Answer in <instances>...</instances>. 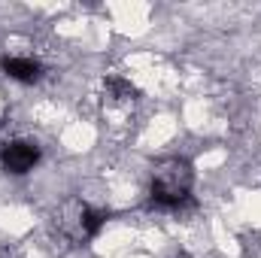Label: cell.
Here are the masks:
<instances>
[{"instance_id":"obj_4","label":"cell","mask_w":261,"mask_h":258,"mask_svg":"<svg viewBox=\"0 0 261 258\" xmlns=\"http://www.w3.org/2000/svg\"><path fill=\"white\" fill-rule=\"evenodd\" d=\"M134 97H137V88L130 85L128 79H122V76H110V79H107L103 100H107L110 107H128Z\"/></svg>"},{"instance_id":"obj_1","label":"cell","mask_w":261,"mask_h":258,"mask_svg":"<svg viewBox=\"0 0 261 258\" xmlns=\"http://www.w3.org/2000/svg\"><path fill=\"white\" fill-rule=\"evenodd\" d=\"M195 186V170L186 158H164L155 170H152V203L158 207H182L192 197Z\"/></svg>"},{"instance_id":"obj_5","label":"cell","mask_w":261,"mask_h":258,"mask_svg":"<svg viewBox=\"0 0 261 258\" xmlns=\"http://www.w3.org/2000/svg\"><path fill=\"white\" fill-rule=\"evenodd\" d=\"M103 225H107V213L103 210H91V207L79 210V234L82 237H97Z\"/></svg>"},{"instance_id":"obj_2","label":"cell","mask_w":261,"mask_h":258,"mask_svg":"<svg viewBox=\"0 0 261 258\" xmlns=\"http://www.w3.org/2000/svg\"><path fill=\"white\" fill-rule=\"evenodd\" d=\"M37 161H40V146L31 143V140H12L0 149V164H3L6 173L21 176V173L34 170Z\"/></svg>"},{"instance_id":"obj_6","label":"cell","mask_w":261,"mask_h":258,"mask_svg":"<svg viewBox=\"0 0 261 258\" xmlns=\"http://www.w3.org/2000/svg\"><path fill=\"white\" fill-rule=\"evenodd\" d=\"M243 252H246V255H258L261 252V237H243Z\"/></svg>"},{"instance_id":"obj_3","label":"cell","mask_w":261,"mask_h":258,"mask_svg":"<svg viewBox=\"0 0 261 258\" xmlns=\"http://www.w3.org/2000/svg\"><path fill=\"white\" fill-rule=\"evenodd\" d=\"M3 67V73L9 76V79H15V82H24V85H31V82H37L40 76H43V67L40 61H34V58H3L0 61Z\"/></svg>"}]
</instances>
